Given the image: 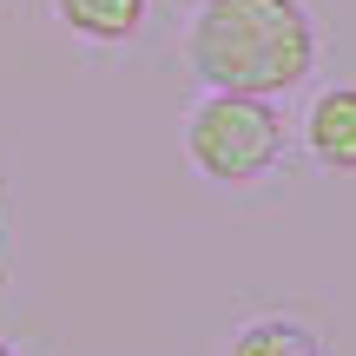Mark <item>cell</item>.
<instances>
[{"label":"cell","instance_id":"cell-1","mask_svg":"<svg viewBox=\"0 0 356 356\" xmlns=\"http://www.w3.org/2000/svg\"><path fill=\"white\" fill-rule=\"evenodd\" d=\"M191 73L211 92H277L304 86L317 66V26L304 0H198L191 13Z\"/></svg>","mask_w":356,"mask_h":356},{"label":"cell","instance_id":"cell-2","mask_svg":"<svg viewBox=\"0 0 356 356\" xmlns=\"http://www.w3.org/2000/svg\"><path fill=\"white\" fill-rule=\"evenodd\" d=\"M185 152L211 185H251L284 159V113L257 92H204L185 119Z\"/></svg>","mask_w":356,"mask_h":356},{"label":"cell","instance_id":"cell-3","mask_svg":"<svg viewBox=\"0 0 356 356\" xmlns=\"http://www.w3.org/2000/svg\"><path fill=\"white\" fill-rule=\"evenodd\" d=\"M304 145L323 172H356V86H330L310 99Z\"/></svg>","mask_w":356,"mask_h":356},{"label":"cell","instance_id":"cell-4","mask_svg":"<svg viewBox=\"0 0 356 356\" xmlns=\"http://www.w3.org/2000/svg\"><path fill=\"white\" fill-rule=\"evenodd\" d=\"M53 13L86 40H132L145 26V0H53Z\"/></svg>","mask_w":356,"mask_h":356},{"label":"cell","instance_id":"cell-5","mask_svg":"<svg viewBox=\"0 0 356 356\" xmlns=\"http://www.w3.org/2000/svg\"><path fill=\"white\" fill-rule=\"evenodd\" d=\"M225 356H323V343L291 317H257V323H244V330L231 337Z\"/></svg>","mask_w":356,"mask_h":356},{"label":"cell","instance_id":"cell-6","mask_svg":"<svg viewBox=\"0 0 356 356\" xmlns=\"http://www.w3.org/2000/svg\"><path fill=\"white\" fill-rule=\"evenodd\" d=\"M0 356H13V350H7V343H0Z\"/></svg>","mask_w":356,"mask_h":356}]
</instances>
